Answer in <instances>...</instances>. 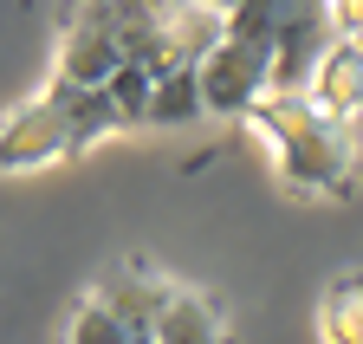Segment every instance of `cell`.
<instances>
[{
  "label": "cell",
  "instance_id": "obj_1",
  "mask_svg": "<svg viewBox=\"0 0 363 344\" xmlns=\"http://www.w3.org/2000/svg\"><path fill=\"white\" fill-rule=\"evenodd\" d=\"M240 123L266 143L272 176H279V189L292 201H350V189H357V123L311 111L305 91H266Z\"/></svg>",
  "mask_w": 363,
  "mask_h": 344
},
{
  "label": "cell",
  "instance_id": "obj_2",
  "mask_svg": "<svg viewBox=\"0 0 363 344\" xmlns=\"http://www.w3.org/2000/svg\"><path fill=\"white\" fill-rule=\"evenodd\" d=\"M123 131L130 123H123L111 91H84V84L45 78L26 104H13L0 117V176H39V169L78 162Z\"/></svg>",
  "mask_w": 363,
  "mask_h": 344
},
{
  "label": "cell",
  "instance_id": "obj_3",
  "mask_svg": "<svg viewBox=\"0 0 363 344\" xmlns=\"http://www.w3.org/2000/svg\"><path fill=\"white\" fill-rule=\"evenodd\" d=\"M111 13L123 26L130 65L162 72H189L201 65V52L220 39V0H111Z\"/></svg>",
  "mask_w": 363,
  "mask_h": 344
},
{
  "label": "cell",
  "instance_id": "obj_4",
  "mask_svg": "<svg viewBox=\"0 0 363 344\" xmlns=\"http://www.w3.org/2000/svg\"><path fill=\"white\" fill-rule=\"evenodd\" d=\"M123 65H130V46H123V26L111 13V0H65L59 39H52V78L104 91Z\"/></svg>",
  "mask_w": 363,
  "mask_h": 344
},
{
  "label": "cell",
  "instance_id": "obj_5",
  "mask_svg": "<svg viewBox=\"0 0 363 344\" xmlns=\"http://www.w3.org/2000/svg\"><path fill=\"white\" fill-rule=\"evenodd\" d=\"M195 78H201L208 117H247L266 91H279V59H272L266 39H247V33H227L220 26V39L201 52Z\"/></svg>",
  "mask_w": 363,
  "mask_h": 344
},
{
  "label": "cell",
  "instance_id": "obj_6",
  "mask_svg": "<svg viewBox=\"0 0 363 344\" xmlns=\"http://www.w3.org/2000/svg\"><path fill=\"white\" fill-rule=\"evenodd\" d=\"M91 292H104V306L117 318H130V331H150L175 292V273H162L156 260H117L104 279H91Z\"/></svg>",
  "mask_w": 363,
  "mask_h": 344
},
{
  "label": "cell",
  "instance_id": "obj_7",
  "mask_svg": "<svg viewBox=\"0 0 363 344\" xmlns=\"http://www.w3.org/2000/svg\"><path fill=\"white\" fill-rule=\"evenodd\" d=\"M298 91H305L311 111H325V117H337V123H357V117H363V52L344 46V39H331V46L318 52V65L305 72Z\"/></svg>",
  "mask_w": 363,
  "mask_h": 344
},
{
  "label": "cell",
  "instance_id": "obj_8",
  "mask_svg": "<svg viewBox=\"0 0 363 344\" xmlns=\"http://www.w3.org/2000/svg\"><path fill=\"white\" fill-rule=\"evenodd\" d=\"M150 338L156 344H234V325H227V312L214 306L201 286L175 279V292H169V306L156 312Z\"/></svg>",
  "mask_w": 363,
  "mask_h": 344
},
{
  "label": "cell",
  "instance_id": "obj_9",
  "mask_svg": "<svg viewBox=\"0 0 363 344\" xmlns=\"http://www.w3.org/2000/svg\"><path fill=\"white\" fill-rule=\"evenodd\" d=\"M318 344H363V273H337L318 292Z\"/></svg>",
  "mask_w": 363,
  "mask_h": 344
},
{
  "label": "cell",
  "instance_id": "obj_10",
  "mask_svg": "<svg viewBox=\"0 0 363 344\" xmlns=\"http://www.w3.org/2000/svg\"><path fill=\"white\" fill-rule=\"evenodd\" d=\"M136 338L143 331H130V318H117L104 306V292H84L65 312V331H59V344H136Z\"/></svg>",
  "mask_w": 363,
  "mask_h": 344
},
{
  "label": "cell",
  "instance_id": "obj_11",
  "mask_svg": "<svg viewBox=\"0 0 363 344\" xmlns=\"http://www.w3.org/2000/svg\"><path fill=\"white\" fill-rule=\"evenodd\" d=\"M195 117H208L195 65H189V72H162V78H156V91H150V111H143V123L169 131V123H195Z\"/></svg>",
  "mask_w": 363,
  "mask_h": 344
},
{
  "label": "cell",
  "instance_id": "obj_12",
  "mask_svg": "<svg viewBox=\"0 0 363 344\" xmlns=\"http://www.w3.org/2000/svg\"><path fill=\"white\" fill-rule=\"evenodd\" d=\"M325 26H331V39L363 52V0H325Z\"/></svg>",
  "mask_w": 363,
  "mask_h": 344
},
{
  "label": "cell",
  "instance_id": "obj_13",
  "mask_svg": "<svg viewBox=\"0 0 363 344\" xmlns=\"http://www.w3.org/2000/svg\"><path fill=\"white\" fill-rule=\"evenodd\" d=\"M136 344H156V338H150V331H143V338H136Z\"/></svg>",
  "mask_w": 363,
  "mask_h": 344
}]
</instances>
